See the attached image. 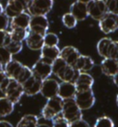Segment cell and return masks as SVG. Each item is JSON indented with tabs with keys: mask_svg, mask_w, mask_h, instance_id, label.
Segmentation results:
<instances>
[{
	"mask_svg": "<svg viewBox=\"0 0 118 127\" xmlns=\"http://www.w3.org/2000/svg\"><path fill=\"white\" fill-rule=\"evenodd\" d=\"M15 104L11 100L7 98V96L0 97V117L8 116L13 112Z\"/></svg>",
	"mask_w": 118,
	"mask_h": 127,
	"instance_id": "24",
	"label": "cell"
},
{
	"mask_svg": "<svg viewBox=\"0 0 118 127\" xmlns=\"http://www.w3.org/2000/svg\"><path fill=\"white\" fill-rule=\"evenodd\" d=\"M99 28L104 33H111L118 30V15L107 12L99 21Z\"/></svg>",
	"mask_w": 118,
	"mask_h": 127,
	"instance_id": "10",
	"label": "cell"
},
{
	"mask_svg": "<svg viewBox=\"0 0 118 127\" xmlns=\"http://www.w3.org/2000/svg\"><path fill=\"white\" fill-rule=\"evenodd\" d=\"M12 59V55L10 52L7 49L6 46H0V64L3 66V68L7 65Z\"/></svg>",
	"mask_w": 118,
	"mask_h": 127,
	"instance_id": "31",
	"label": "cell"
},
{
	"mask_svg": "<svg viewBox=\"0 0 118 127\" xmlns=\"http://www.w3.org/2000/svg\"><path fill=\"white\" fill-rule=\"evenodd\" d=\"M108 58L118 61V41H114L113 40L111 46H110V48H109Z\"/></svg>",
	"mask_w": 118,
	"mask_h": 127,
	"instance_id": "35",
	"label": "cell"
},
{
	"mask_svg": "<svg viewBox=\"0 0 118 127\" xmlns=\"http://www.w3.org/2000/svg\"><path fill=\"white\" fill-rule=\"evenodd\" d=\"M62 22L63 24L66 26V28L68 29H73L75 28L78 24V21L77 19L74 17L73 15L71 14L70 12L65 13L62 17Z\"/></svg>",
	"mask_w": 118,
	"mask_h": 127,
	"instance_id": "30",
	"label": "cell"
},
{
	"mask_svg": "<svg viewBox=\"0 0 118 127\" xmlns=\"http://www.w3.org/2000/svg\"><path fill=\"white\" fill-rule=\"evenodd\" d=\"M107 11L118 15V0H105Z\"/></svg>",
	"mask_w": 118,
	"mask_h": 127,
	"instance_id": "36",
	"label": "cell"
},
{
	"mask_svg": "<svg viewBox=\"0 0 118 127\" xmlns=\"http://www.w3.org/2000/svg\"><path fill=\"white\" fill-rule=\"evenodd\" d=\"M37 127H51V126H49V125H47V124H38V126Z\"/></svg>",
	"mask_w": 118,
	"mask_h": 127,
	"instance_id": "44",
	"label": "cell"
},
{
	"mask_svg": "<svg viewBox=\"0 0 118 127\" xmlns=\"http://www.w3.org/2000/svg\"><path fill=\"white\" fill-rule=\"evenodd\" d=\"M49 28V21L44 15H34L31 16L29 30L37 32L39 34L44 35Z\"/></svg>",
	"mask_w": 118,
	"mask_h": 127,
	"instance_id": "9",
	"label": "cell"
},
{
	"mask_svg": "<svg viewBox=\"0 0 118 127\" xmlns=\"http://www.w3.org/2000/svg\"><path fill=\"white\" fill-rule=\"evenodd\" d=\"M79 56V51L72 46H66L63 47L62 49L60 50V55H59V57L62 58L67 65L72 66V67H74V65L76 64Z\"/></svg>",
	"mask_w": 118,
	"mask_h": 127,
	"instance_id": "14",
	"label": "cell"
},
{
	"mask_svg": "<svg viewBox=\"0 0 118 127\" xmlns=\"http://www.w3.org/2000/svg\"><path fill=\"white\" fill-rule=\"evenodd\" d=\"M74 99L81 110L90 109L95 104V95H94L92 89L77 91Z\"/></svg>",
	"mask_w": 118,
	"mask_h": 127,
	"instance_id": "5",
	"label": "cell"
},
{
	"mask_svg": "<svg viewBox=\"0 0 118 127\" xmlns=\"http://www.w3.org/2000/svg\"><path fill=\"white\" fill-rule=\"evenodd\" d=\"M42 81L39 78L35 77L34 75H32L30 77L26 82L22 84V88L24 95L31 96V95H35L39 94L41 91V87H42Z\"/></svg>",
	"mask_w": 118,
	"mask_h": 127,
	"instance_id": "13",
	"label": "cell"
},
{
	"mask_svg": "<svg viewBox=\"0 0 118 127\" xmlns=\"http://www.w3.org/2000/svg\"><path fill=\"white\" fill-rule=\"evenodd\" d=\"M30 20H31V15L29 14L28 12H26V11L22 12L20 14L11 18L10 22H9V27H10V29H29Z\"/></svg>",
	"mask_w": 118,
	"mask_h": 127,
	"instance_id": "19",
	"label": "cell"
},
{
	"mask_svg": "<svg viewBox=\"0 0 118 127\" xmlns=\"http://www.w3.org/2000/svg\"><path fill=\"white\" fill-rule=\"evenodd\" d=\"M0 127H13L8 122L6 121H0Z\"/></svg>",
	"mask_w": 118,
	"mask_h": 127,
	"instance_id": "41",
	"label": "cell"
},
{
	"mask_svg": "<svg viewBox=\"0 0 118 127\" xmlns=\"http://www.w3.org/2000/svg\"><path fill=\"white\" fill-rule=\"evenodd\" d=\"M10 19L5 14V12L0 13V31H7L9 27Z\"/></svg>",
	"mask_w": 118,
	"mask_h": 127,
	"instance_id": "37",
	"label": "cell"
},
{
	"mask_svg": "<svg viewBox=\"0 0 118 127\" xmlns=\"http://www.w3.org/2000/svg\"><path fill=\"white\" fill-rule=\"evenodd\" d=\"M10 41L9 31H0V46H6Z\"/></svg>",
	"mask_w": 118,
	"mask_h": 127,
	"instance_id": "38",
	"label": "cell"
},
{
	"mask_svg": "<svg viewBox=\"0 0 118 127\" xmlns=\"http://www.w3.org/2000/svg\"><path fill=\"white\" fill-rule=\"evenodd\" d=\"M60 114L69 124L82 119V110L77 105L74 98L63 100V109Z\"/></svg>",
	"mask_w": 118,
	"mask_h": 127,
	"instance_id": "2",
	"label": "cell"
},
{
	"mask_svg": "<svg viewBox=\"0 0 118 127\" xmlns=\"http://www.w3.org/2000/svg\"><path fill=\"white\" fill-rule=\"evenodd\" d=\"M1 12H4V7H3V6H2L1 2H0V13H1Z\"/></svg>",
	"mask_w": 118,
	"mask_h": 127,
	"instance_id": "45",
	"label": "cell"
},
{
	"mask_svg": "<svg viewBox=\"0 0 118 127\" xmlns=\"http://www.w3.org/2000/svg\"><path fill=\"white\" fill-rule=\"evenodd\" d=\"M0 1H1V0H0Z\"/></svg>",
	"mask_w": 118,
	"mask_h": 127,
	"instance_id": "48",
	"label": "cell"
},
{
	"mask_svg": "<svg viewBox=\"0 0 118 127\" xmlns=\"http://www.w3.org/2000/svg\"><path fill=\"white\" fill-rule=\"evenodd\" d=\"M52 64L53 62L51 61L40 58L31 68L32 74L35 77L43 81L45 79L49 78V76L52 74Z\"/></svg>",
	"mask_w": 118,
	"mask_h": 127,
	"instance_id": "7",
	"label": "cell"
},
{
	"mask_svg": "<svg viewBox=\"0 0 118 127\" xmlns=\"http://www.w3.org/2000/svg\"><path fill=\"white\" fill-rule=\"evenodd\" d=\"M29 29H21V28H14L10 29L9 33H10L11 40L18 41V42H23L28 34Z\"/></svg>",
	"mask_w": 118,
	"mask_h": 127,
	"instance_id": "27",
	"label": "cell"
},
{
	"mask_svg": "<svg viewBox=\"0 0 118 127\" xmlns=\"http://www.w3.org/2000/svg\"><path fill=\"white\" fill-rule=\"evenodd\" d=\"M93 67H94L93 60L90 57L81 55V54L79 57L76 64L74 65V68L76 69L77 71H79V72H88L90 70H92Z\"/></svg>",
	"mask_w": 118,
	"mask_h": 127,
	"instance_id": "21",
	"label": "cell"
},
{
	"mask_svg": "<svg viewBox=\"0 0 118 127\" xmlns=\"http://www.w3.org/2000/svg\"><path fill=\"white\" fill-rule=\"evenodd\" d=\"M113 81H114V84L118 87V72L113 77Z\"/></svg>",
	"mask_w": 118,
	"mask_h": 127,
	"instance_id": "42",
	"label": "cell"
},
{
	"mask_svg": "<svg viewBox=\"0 0 118 127\" xmlns=\"http://www.w3.org/2000/svg\"><path fill=\"white\" fill-rule=\"evenodd\" d=\"M77 93L76 85L72 82H61L58 87V96L64 99L74 98Z\"/></svg>",
	"mask_w": 118,
	"mask_h": 127,
	"instance_id": "17",
	"label": "cell"
},
{
	"mask_svg": "<svg viewBox=\"0 0 118 127\" xmlns=\"http://www.w3.org/2000/svg\"><path fill=\"white\" fill-rule=\"evenodd\" d=\"M4 71L7 75V77L14 79L21 85L33 75L31 68L25 66L16 60H11L4 67Z\"/></svg>",
	"mask_w": 118,
	"mask_h": 127,
	"instance_id": "1",
	"label": "cell"
},
{
	"mask_svg": "<svg viewBox=\"0 0 118 127\" xmlns=\"http://www.w3.org/2000/svg\"><path fill=\"white\" fill-rule=\"evenodd\" d=\"M7 77V75L6 74V72H5V71H4V69L0 70V85H1V84L3 83L4 80H5Z\"/></svg>",
	"mask_w": 118,
	"mask_h": 127,
	"instance_id": "40",
	"label": "cell"
},
{
	"mask_svg": "<svg viewBox=\"0 0 118 127\" xmlns=\"http://www.w3.org/2000/svg\"><path fill=\"white\" fill-rule=\"evenodd\" d=\"M3 94L14 104H17L20 100L21 96L24 95V92L22 88V85L14 79L10 78L9 83L7 85V88L3 92Z\"/></svg>",
	"mask_w": 118,
	"mask_h": 127,
	"instance_id": "8",
	"label": "cell"
},
{
	"mask_svg": "<svg viewBox=\"0 0 118 127\" xmlns=\"http://www.w3.org/2000/svg\"><path fill=\"white\" fill-rule=\"evenodd\" d=\"M59 44V38L57 34L54 32H46L43 35V46H57Z\"/></svg>",
	"mask_w": 118,
	"mask_h": 127,
	"instance_id": "29",
	"label": "cell"
},
{
	"mask_svg": "<svg viewBox=\"0 0 118 127\" xmlns=\"http://www.w3.org/2000/svg\"><path fill=\"white\" fill-rule=\"evenodd\" d=\"M25 41H26V45L29 48L34 50V51L41 50L43 46V35L39 34L37 32H31L30 30H29Z\"/></svg>",
	"mask_w": 118,
	"mask_h": 127,
	"instance_id": "18",
	"label": "cell"
},
{
	"mask_svg": "<svg viewBox=\"0 0 118 127\" xmlns=\"http://www.w3.org/2000/svg\"><path fill=\"white\" fill-rule=\"evenodd\" d=\"M69 12L77 19L78 21H82L89 17L87 4L79 2L78 0L70 6Z\"/></svg>",
	"mask_w": 118,
	"mask_h": 127,
	"instance_id": "15",
	"label": "cell"
},
{
	"mask_svg": "<svg viewBox=\"0 0 118 127\" xmlns=\"http://www.w3.org/2000/svg\"><path fill=\"white\" fill-rule=\"evenodd\" d=\"M78 1H79V2H83V3H85V4H88V3H90L91 0H78Z\"/></svg>",
	"mask_w": 118,
	"mask_h": 127,
	"instance_id": "43",
	"label": "cell"
},
{
	"mask_svg": "<svg viewBox=\"0 0 118 127\" xmlns=\"http://www.w3.org/2000/svg\"><path fill=\"white\" fill-rule=\"evenodd\" d=\"M7 49L10 52V54L13 56V55H16V54H19L22 50V47H23V45H22V42H18V41H13L11 40L10 42L7 44Z\"/></svg>",
	"mask_w": 118,
	"mask_h": 127,
	"instance_id": "32",
	"label": "cell"
},
{
	"mask_svg": "<svg viewBox=\"0 0 118 127\" xmlns=\"http://www.w3.org/2000/svg\"><path fill=\"white\" fill-rule=\"evenodd\" d=\"M76 85L77 91H83L92 89V85L94 84V79L90 74L87 72H79L76 81L74 82Z\"/></svg>",
	"mask_w": 118,
	"mask_h": 127,
	"instance_id": "16",
	"label": "cell"
},
{
	"mask_svg": "<svg viewBox=\"0 0 118 127\" xmlns=\"http://www.w3.org/2000/svg\"><path fill=\"white\" fill-rule=\"evenodd\" d=\"M38 117L33 114H27L21 118L16 127H37L38 126Z\"/></svg>",
	"mask_w": 118,
	"mask_h": 127,
	"instance_id": "26",
	"label": "cell"
},
{
	"mask_svg": "<svg viewBox=\"0 0 118 127\" xmlns=\"http://www.w3.org/2000/svg\"><path fill=\"white\" fill-rule=\"evenodd\" d=\"M60 55V49L58 46H43L41 49V57L42 59L54 62Z\"/></svg>",
	"mask_w": 118,
	"mask_h": 127,
	"instance_id": "22",
	"label": "cell"
},
{
	"mask_svg": "<svg viewBox=\"0 0 118 127\" xmlns=\"http://www.w3.org/2000/svg\"><path fill=\"white\" fill-rule=\"evenodd\" d=\"M79 71H77L72 66L67 65L57 77L62 82H72V83H74L79 76Z\"/></svg>",
	"mask_w": 118,
	"mask_h": 127,
	"instance_id": "23",
	"label": "cell"
},
{
	"mask_svg": "<svg viewBox=\"0 0 118 127\" xmlns=\"http://www.w3.org/2000/svg\"><path fill=\"white\" fill-rule=\"evenodd\" d=\"M53 126L52 127H69L70 124L66 121L62 117L61 114H59L53 119Z\"/></svg>",
	"mask_w": 118,
	"mask_h": 127,
	"instance_id": "34",
	"label": "cell"
},
{
	"mask_svg": "<svg viewBox=\"0 0 118 127\" xmlns=\"http://www.w3.org/2000/svg\"><path fill=\"white\" fill-rule=\"evenodd\" d=\"M87 7L89 16L98 21L108 12L105 0H91L87 4Z\"/></svg>",
	"mask_w": 118,
	"mask_h": 127,
	"instance_id": "11",
	"label": "cell"
},
{
	"mask_svg": "<svg viewBox=\"0 0 118 127\" xmlns=\"http://www.w3.org/2000/svg\"><path fill=\"white\" fill-rule=\"evenodd\" d=\"M94 127H115V124L111 118L107 116H102L96 120Z\"/></svg>",
	"mask_w": 118,
	"mask_h": 127,
	"instance_id": "33",
	"label": "cell"
},
{
	"mask_svg": "<svg viewBox=\"0 0 118 127\" xmlns=\"http://www.w3.org/2000/svg\"><path fill=\"white\" fill-rule=\"evenodd\" d=\"M101 72L109 77H114L118 72V61L110 58L103 59L101 63Z\"/></svg>",
	"mask_w": 118,
	"mask_h": 127,
	"instance_id": "20",
	"label": "cell"
},
{
	"mask_svg": "<svg viewBox=\"0 0 118 127\" xmlns=\"http://www.w3.org/2000/svg\"><path fill=\"white\" fill-rule=\"evenodd\" d=\"M59 83L55 79L47 78L42 81V87H41V95L45 98H52L58 95Z\"/></svg>",
	"mask_w": 118,
	"mask_h": 127,
	"instance_id": "12",
	"label": "cell"
},
{
	"mask_svg": "<svg viewBox=\"0 0 118 127\" xmlns=\"http://www.w3.org/2000/svg\"><path fill=\"white\" fill-rule=\"evenodd\" d=\"M112 42H113V40L109 37H103L98 42L97 51L99 55L102 57L103 59L108 58V52H109V48H110Z\"/></svg>",
	"mask_w": 118,
	"mask_h": 127,
	"instance_id": "25",
	"label": "cell"
},
{
	"mask_svg": "<svg viewBox=\"0 0 118 127\" xmlns=\"http://www.w3.org/2000/svg\"><path fill=\"white\" fill-rule=\"evenodd\" d=\"M31 0H7L4 12L9 19L13 18L22 12L27 11Z\"/></svg>",
	"mask_w": 118,
	"mask_h": 127,
	"instance_id": "6",
	"label": "cell"
},
{
	"mask_svg": "<svg viewBox=\"0 0 118 127\" xmlns=\"http://www.w3.org/2000/svg\"><path fill=\"white\" fill-rule=\"evenodd\" d=\"M54 0H31L27 7V11L31 16L46 15L52 10Z\"/></svg>",
	"mask_w": 118,
	"mask_h": 127,
	"instance_id": "4",
	"label": "cell"
},
{
	"mask_svg": "<svg viewBox=\"0 0 118 127\" xmlns=\"http://www.w3.org/2000/svg\"><path fill=\"white\" fill-rule=\"evenodd\" d=\"M63 109V99L56 95L55 97L47 99V102L42 109V116L45 120H53L59 115Z\"/></svg>",
	"mask_w": 118,
	"mask_h": 127,
	"instance_id": "3",
	"label": "cell"
},
{
	"mask_svg": "<svg viewBox=\"0 0 118 127\" xmlns=\"http://www.w3.org/2000/svg\"><path fill=\"white\" fill-rule=\"evenodd\" d=\"M69 127H90V126L86 121H84L83 119H80V120L76 121V122H74L72 124H70Z\"/></svg>",
	"mask_w": 118,
	"mask_h": 127,
	"instance_id": "39",
	"label": "cell"
},
{
	"mask_svg": "<svg viewBox=\"0 0 118 127\" xmlns=\"http://www.w3.org/2000/svg\"><path fill=\"white\" fill-rule=\"evenodd\" d=\"M116 104H117V106H118V95H117V96H116Z\"/></svg>",
	"mask_w": 118,
	"mask_h": 127,
	"instance_id": "46",
	"label": "cell"
},
{
	"mask_svg": "<svg viewBox=\"0 0 118 127\" xmlns=\"http://www.w3.org/2000/svg\"><path fill=\"white\" fill-rule=\"evenodd\" d=\"M2 69H4V68H3V66H2L1 64H0V70H2Z\"/></svg>",
	"mask_w": 118,
	"mask_h": 127,
	"instance_id": "47",
	"label": "cell"
},
{
	"mask_svg": "<svg viewBox=\"0 0 118 127\" xmlns=\"http://www.w3.org/2000/svg\"><path fill=\"white\" fill-rule=\"evenodd\" d=\"M66 66H67V64L66 61L63 60L62 58L58 57L56 60H54L52 64V73H54L56 76H58Z\"/></svg>",
	"mask_w": 118,
	"mask_h": 127,
	"instance_id": "28",
	"label": "cell"
}]
</instances>
